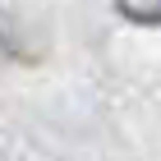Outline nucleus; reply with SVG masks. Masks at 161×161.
<instances>
[{"label":"nucleus","mask_w":161,"mask_h":161,"mask_svg":"<svg viewBox=\"0 0 161 161\" xmlns=\"http://www.w3.org/2000/svg\"><path fill=\"white\" fill-rule=\"evenodd\" d=\"M115 5H120V14H124V19H134V23L161 28V0H115Z\"/></svg>","instance_id":"1"}]
</instances>
